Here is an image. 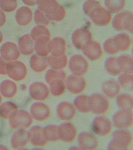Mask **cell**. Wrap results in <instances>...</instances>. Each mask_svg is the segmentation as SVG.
<instances>
[{
	"instance_id": "16",
	"label": "cell",
	"mask_w": 133,
	"mask_h": 150,
	"mask_svg": "<svg viewBox=\"0 0 133 150\" xmlns=\"http://www.w3.org/2000/svg\"><path fill=\"white\" fill-rule=\"evenodd\" d=\"M6 21V18L5 14L0 10V27H2L5 24Z\"/></svg>"
},
{
	"instance_id": "19",
	"label": "cell",
	"mask_w": 133,
	"mask_h": 150,
	"mask_svg": "<svg viewBox=\"0 0 133 150\" xmlns=\"http://www.w3.org/2000/svg\"><path fill=\"white\" fill-rule=\"evenodd\" d=\"M2 97L1 96V95H0V104L1 103V102H2Z\"/></svg>"
},
{
	"instance_id": "11",
	"label": "cell",
	"mask_w": 133,
	"mask_h": 150,
	"mask_svg": "<svg viewBox=\"0 0 133 150\" xmlns=\"http://www.w3.org/2000/svg\"><path fill=\"white\" fill-rule=\"evenodd\" d=\"M19 50L24 55H29L33 53V43L29 36L22 37L19 42Z\"/></svg>"
},
{
	"instance_id": "14",
	"label": "cell",
	"mask_w": 133,
	"mask_h": 150,
	"mask_svg": "<svg viewBox=\"0 0 133 150\" xmlns=\"http://www.w3.org/2000/svg\"><path fill=\"white\" fill-rule=\"evenodd\" d=\"M17 6L16 0H0V8L6 12H10L16 9Z\"/></svg>"
},
{
	"instance_id": "1",
	"label": "cell",
	"mask_w": 133,
	"mask_h": 150,
	"mask_svg": "<svg viewBox=\"0 0 133 150\" xmlns=\"http://www.w3.org/2000/svg\"><path fill=\"white\" fill-rule=\"evenodd\" d=\"M10 127L14 129H26L31 125L33 120L28 112L17 110L9 118Z\"/></svg>"
},
{
	"instance_id": "4",
	"label": "cell",
	"mask_w": 133,
	"mask_h": 150,
	"mask_svg": "<svg viewBox=\"0 0 133 150\" xmlns=\"http://www.w3.org/2000/svg\"><path fill=\"white\" fill-rule=\"evenodd\" d=\"M29 140V134L23 129H19L14 133L12 137L11 144L14 149L23 148Z\"/></svg>"
},
{
	"instance_id": "17",
	"label": "cell",
	"mask_w": 133,
	"mask_h": 150,
	"mask_svg": "<svg viewBox=\"0 0 133 150\" xmlns=\"http://www.w3.org/2000/svg\"><path fill=\"white\" fill-rule=\"evenodd\" d=\"M3 40V36L1 32L0 31V43L2 42Z\"/></svg>"
},
{
	"instance_id": "8",
	"label": "cell",
	"mask_w": 133,
	"mask_h": 150,
	"mask_svg": "<svg viewBox=\"0 0 133 150\" xmlns=\"http://www.w3.org/2000/svg\"><path fill=\"white\" fill-rule=\"evenodd\" d=\"M48 108L45 105L42 103H36L31 106V115L37 120H42L48 117L49 112Z\"/></svg>"
},
{
	"instance_id": "6",
	"label": "cell",
	"mask_w": 133,
	"mask_h": 150,
	"mask_svg": "<svg viewBox=\"0 0 133 150\" xmlns=\"http://www.w3.org/2000/svg\"><path fill=\"white\" fill-rule=\"evenodd\" d=\"M17 87L16 84L12 81L6 80L0 84V92L4 97L12 98L17 93Z\"/></svg>"
},
{
	"instance_id": "9",
	"label": "cell",
	"mask_w": 133,
	"mask_h": 150,
	"mask_svg": "<svg viewBox=\"0 0 133 150\" xmlns=\"http://www.w3.org/2000/svg\"><path fill=\"white\" fill-rule=\"evenodd\" d=\"M93 129L95 131L96 134L100 135H105L110 133L111 127V123L109 120L107 119L101 118V120H99V118L96 119L95 120Z\"/></svg>"
},
{
	"instance_id": "7",
	"label": "cell",
	"mask_w": 133,
	"mask_h": 150,
	"mask_svg": "<svg viewBox=\"0 0 133 150\" xmlns=\"http://www.w3.org/2000/svg\"><path fill=\"white\" fill-rule=\"evenodd\" d=\"M39 127H33L29 132V140L33 146L44 145V132Z\"/></svg>"
},
{
	"instance_id": "5",
	"label": "cell",
	"mask_w": 133,
	"mask_h": 150,
	"mask_svg": "<svg viewBox=\"0 0 133 150\" xmlns=\"http://www.w3.org/2000/svg\"><path fill=\"white\" fill-rule=\"evenodd\" d=\"M47 88L44 84L35 83L31 84L29 87V93L33 99L36 100H43L47 97L45 93Z\"/></svg>"
},
{
	"instance_id": "18",
	"label": "cell",
	"mask_w": 133,
	"mask_h": 150,
	"mask_svg": "<svg viewBox=\"0 0 133 150\" xmlns=\"http://www.w3.org/2000/svg\"><path fill=\"white\" fill-rule=\"evenodd\" d=\"M0 150H7V148L2 145H0Z\"/></svg>"
},
{
	"instance_id": "12",
	"label": "cell",
	"mask_w": 133,
	"mask_h": 150,
	"mask_svg": "<svg viewBox=\"0 0 133 150\" xmlns=\"http://www.w3.org/2000/svg\"><path fill=\"white\" fill-rule=\"evenodd\" d=\"M31 17L29 10L26 8H22L17 11L16 14V20L19 25H24L29 23Z\"/></svg>"
},
{
	"instance_id": "3",
	"label": "cell",
	"mask_w": 133,
	"mask_h": 150,
	"mask_svg": "<svg viewBox=\"0 0 133 150\" xmlns=\"http://www.w3.org/2000/svg\"><path fill=\"white\" fill-rule=\"evenodd\" d=\"M0 53L3 59L8 61L17 59L19 56L17 46L12 42L3 44L0 49Z\"/></svg>"
},
{
	"instance_id": "15",
	"label": "cell",
	"mask_w": 133,
	"mask_h": 150,
	"mask_svg": "<svg viewBox=\"0 0 133 150\" xmlns=\"http://www.w3.org/2000/svg\"><path fill=\"white\" fill-rule=\"evenodd\" d=\"M6 64L4 59L0 57V74L2 75L6 74Z\"/></svg>"
},
{
	"instance_id": "2",
	"label": "cell",
	"mask_w": 133,
	"mask_h": 150,
	"mask_svg": "<svg viewBox=\"0 0 133 150\" xmlns=\"http://www.w3.org/2000/svg\"><path fill=\"white\" fill-rule=\"evenodd\" d=\"M26 67L21 62L12 61L6 64V74L13 80H23L26 76Z\"/></svg>"
},
{
	"instance_id": "13",
	"label": "cell",
	"mask_w": 133,
	"mask_h": 150,
	"mask_svg": "<svg viewBox=\"0 0 133 150\" xmlns=\"http://www.w3.org/2000/svg\"><path fill=\"white\" fill-rule=\"evenodd\" d=\"M42 60L36 56H33L30 62L31 67L33 70L36 72H40L47 68V64H44V62Z\"/></svg>"
},
{
	"instance_id": "10",
	"label": "cell",
	"mask_w": 133,
	"mask_h": 150,
	"mask_svg": "<svg viewBox=\"0 0 133 150\" xmlns=\"http://www.w3.org/2000/svg\"><path fill=\"white\" fill-rule=\"evenodd\" d=\"M17 110V107L15 103L7 101L0 107V116L3 119H9L13 113Z\"/></svg>"
}]
</instances>
